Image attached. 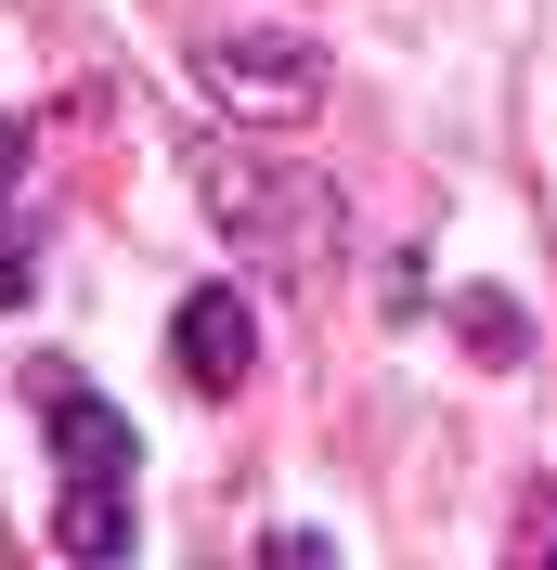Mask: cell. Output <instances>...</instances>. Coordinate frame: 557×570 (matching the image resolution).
I'll list each match as a JSON object with an SVG mask.
<instances>
[{
	"instance_id": "obj_6",
	"label": "cell",
	"mask_w": 557,
	"mask_h": 570,
	"mask_svg": "<svg viewBox=\"0 0 557 570\" xmlns=\"http://www.w3.org/2000/svg\"><path fill=\"white\" fill-rule=\"evenodd\" d=\"M453 337H467L480 363H519V351H531V312H519V298H492V285H467V298H453Z\"/></svg>"
},
{
	"instance_id": "obj_7",
	"label": "cell",
	"mask_w": 557,
	"mask_h": 570,
	"mask_svg": "<svg viewBox=\"0 0 557 570\" xmlns=\"http://www.w3.org/2000/svg\"><path fill=\"white\" fill-rule=\"evenodd\" d=\"M27 285H39V273H27V234H13V220H0V312H13V298H27Z\"/></svg>"
},
{
	"instance_id": "obj_1",
	"label": "cell",
	"mask_w": 557,
	"mask_h": 570,
	"mask_svg": "<svg viewBox=\"0 0 557 570\" xmlns=\"http://www.w3.org/2000/svg\"><path fill=\"white\" fill-rule=\"evenodd\" d=\"M195 181H208V220L234 234L246 259H273V273H312L338 208H324V181H299L285 156H246V142H195Z\"/></svg>"
},
{
	"instance_id": "obj_3",
	"label": "cell",
	"mask_w": 557,
	"mask_h": 570,
	"mask_svg": "<svg viewBox=\"0 0 557 570\" xmlns=\"http://www.w3.org/2000/svg\"><path fill=\"white\" fill-rule=\"evenodd\" d=\"M169 363H182L208 402H234V390H246V363H260V324H246V298H234V285H195V298H182Z\"/></svg>"
},
{
	"instance_id": "obj_8",
	"label": "cell",
	"mask_w": 557,
	"mask_h": 570,
	"mask_svg": "<svg viewBox=\"0 0 557 570\" xmlns=\"http://www.w3.org/2000/svg\"><path fill=\"white\" fill-rule=\"evenodd\" d=\"M13 169H27V130H13V117H0V195H13Z\"/></svg>"
},
{
	"instance_id": "obj_5",
	"label": "cell",
	"mask_w": 557,
	"mask_h": 570,
	"mask_svg": "<svg viewBox=\"0 0 557 570\" xmlns=\"http://www.w3.org/2000/svg\"><path fill=\"white\" fill-rule=\"evenodd\" d=\"M52 532H66V558H117L130 544V480H66V519Z\"/></svg>"
},
{
	"instance_id": "obj_2",
	"label": "cell",
	"mask_w": 557,
	"mask_h": 570,
	"mask_svg": "<svg viewBox=\"0 0 557 570\" xmlns=\"http://www.w3.org/2000/svg\"><path fill=\"white\" fill-rule=\"evenodd\" d=\"M195 66H208V91H221L234 117H260V130H285V117H312V105H324V52H312V39H273V27L208 39Z\"/></svg>"
},
{
	"instance_id": "obj_4",
	"label": "cell",
	"mask_w": 557,
	"mask_h": 570,
	"mask_svg": "<svg viewBox=\"0 0 557 570\" xmlns=\"http://www.w3.org/2000/svg\"><path fill=\"white\" fill-rule=\"evenodd\" d=\"M39 415H52V454H66V480H130V428H117V402L66 390V376H39Z\"/></svg>"
}]
</instances>
